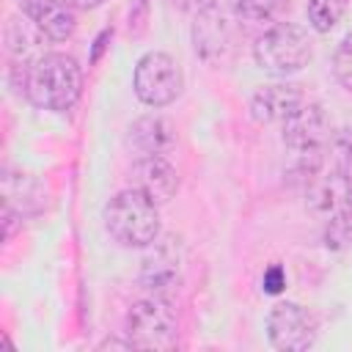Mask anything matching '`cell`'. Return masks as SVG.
Instances as JSON below:
<instances>
[{"label":"cell","instance_id":"cell-1","mask_svg":"<svg viewBox=\"0 0 352 352\" xmlns=\"http://www.w3.org/2000/svg\"><path fill=\"white\" fill-rule=\"evenodd\" d=\"M22 88L30 104L41 110H72L82 94V66L66 52H41L22 72Z\"/></svg>","mask_w":352,"mask_h":352},{"label":"cell","instance_id":"cell-2","mask_svg":"<svg viewBox=\"0 0 352 352\" xmlns=\"http://www.w3.org/2000/svg\"><path fill=\"white\" fill-rule=\"evenodd\" d=\"M102 217L110 239L121 248H146L160 236V204L138 187L113 195Z\"/></svg>","mask_w":352,"mask_h":352},{"label":"cell","instance_id":"cell-3","mask_svg":"<svg viewBox=\"0 0 352 352\" xmlns=\"http://www.w3.org/2000/svg\"><path fill=\"white\" fill-rule=\"evenodd\" d=\"M314 58V41L297 22H278L264 30L253 44V60L272 77H292Z\"/></svg>","mask_w":352,"mask_h":352},{"label":"cell","instance_id":"cell-4","mask_svg":"<svg viewBox=\"0 0 352 352\" xmlns=\"http://www.w3.org/2000/svg\"><path fill=\"white\" fill-rule=\"evenodd\" d=\"M283 126V146L294 154L300 173L314 179L319 173L322 157L327 151V143L333 138V121L324 113L322 104L316 102H305L289 121L280 124Z\"/></svg>","mask_w":352,"mask_h":352},{"label":"cell","instance_id":"cell-5","mask_svg":"<svg viewBox=\"0 0 352 352\" xmlns=\"http://www.w3.org/2000/svg\"><path fill=\"white\" fill-rule=\"evenodd\" d=\"M126 338L135 349H170L179 338V319L168 297L148 294L126 314Z\"/></svg>","mask_w":352,"mask_h":352},{"label":"cell","instance_id":"cell-6","mask_svg":"<svg viewBox=\"0 0 352 352\" xmlns=\"http://www.w3.org/2000/svg\"><path fill=\"white\" fill-rule=\"evenodd\" d=\"M184 85L179 63L168 52H146L132 72V91L146 107H168L179 99Z\"/></svg>","mask_w":352,"mask_h":352},{"label":"cell","instance_id":"cell-7","mask_svg":"<svg viewBox=\"0 0 352 352\" xmlns=\"http://www.w3.org/2000/svg\"><path fill=\"white\" fill-rule=\"evenodd\" d=\"M184 278V245L176 236H157L151 245H146V253L140 258V286L148 294L168 297L179 292Z\"/></svg>","mask_w":352,"mask_h":352},{"label":"cell","instance_id":"cell-8","mask_svg":"<svg viewBox=\"0 0 352 352\" xmlns=\"http://www.w3.org/2000/svg\"><path fill=\"white\" fill-rule=\"evenodd\" d=\"M267 338L275 349L302 352L316 341V316L300 302H278L267 314Z\"/></svg>","mask_w":352,"mask_h":352},{"label":"cell","instance_id":"cell-9","mask_svg":"<svg viewBox=\"0 0 352 352\" xmlns=\"http://www.w3.org/2000/svg\"><path fill=\"white\" fill-rule=\"evenodd\" d=\"M308 206L324 223L352 220V173L330 168V173H316L308 184Z\"/></svg>","mask_w":352,"mask_h":352},{"label":"cell","instance_id":"cell-10","mask_svg":"<svg viewBox=\"0 0 352 352\" xmlns=\"http://www.w3.org/2000/svg\"><path fill=\"white\" fill-rule=\"evenodd\" d=\"M192 47L195 55L209 66H223L234 52V30L223 11L214 6L195 14L192 22Z\"/></svg>","mask_w":352,"mask_h":352},{"label":"cell","instance_id":"cell-11","mask_svg":"<svg viewBox=\"0 0 352 352\" xmlns=\"http://www.w3.org/2000/svg\"><path fill=\"white\" fill-rule=\"evenodd\" d=\"M305 104V94L294 82H270L250 96V116L256 124H283Z\"/></svg>","mask_w":352,"mask_h":352},{"label":"cell","instance_id":"cell-12","mask_svg":"<svg viewBox=\"0 0 352 352\" xmlns=\"http://www.w3.org/2000/svg\"><path fill=\"white\" fill-rule=\"evenodd\" d=\"M19 11L50 41H66L77 30V6L72 0H19Z\"/></svg>","mask_w":352,"mask_h":352},{"label":"cell","instance_id":"cell-13","mask_svg":"<svg viewBox=\"0 0 352 352\" xmlns=\"http://www.w3.org/2000/svg\"><path fill=\"white\" fill-rule=\"evenodd\" d=\"M132 187L146 192L154 204H168L179 192V173L165 157H135Z\"/></svg>","mask_w":352,"mask_h":352},{"label":"cell","instance_id":"cell-14","mask_svg":"<svg viewBox=\"0 0 352 352\" xmlns=\"http://www.w3.org/2000/svg\"><path fill=\"white\" fill-rule=\"evenodd\" d=\"M173 143H176V129L160 113L140 116L126 129V146L138 157H165L173 148Z\"/></svg>","mask_w":352,"mask_h":352},{"label":"cell","instance_id":"cell-15","mask_svg":"<svg viewBox=\"0 0 352 352\" xmlns=\"http://www.w3.org/2000/svg\"><path fill=\"white\" fill-rule=\"evenodd\" d=\"M3 192H6V206L19 212L22 217L38 212L47 204V192H44L41 182L30 173H6Z\"/></svg>","mask_w":352,"mask_h":352},{"label":"cell","instance_id":"cell-16","mask_svg":"<svg viewBox=\"0 0 352 352\" xmlns=\"http://www.w3.org/2000/svg\"><path fill=\"white\" fill-rule=\"evenodd\" d=\"M25 16V14H22ZM41 41H47V36L25 16V19H16V16H11L8 19V28H6V44H8V52L16 58V69H28L38 55V44Z\"/></svg>","mask_w":352,"mask_h":352},{"label":"cell","instance_id":"cell-17","mask_svg":"<svg viewBox=\"0 0 352 352\" xmlns=\"http://www.w3.org/2000/svg\"><path fill=\"white\" fill-rule=\"evenodd\" d=\"M346 11V0H308L305 16L316 33H330Z\"/></svg>","mask_w":352,"mask_h":352},{"label":"cell","instance_id":"cell-18","mask_svg":"<svg viewBox=\"0 0 352 352\" xmlns=\"http://www.w3.org/2000/svg\"><path fill=\"white\" fill-rule=\"evenodd\" d=\"M283 0H228V8L242 22H270L280 11Z\"/></svg>","mask_w":352,"mask_h":352},{"label":"cell","instance_id":"cell-19","mask_svg":"<svg viewBox=\"0 0 352 352\" xmlns=\"http://www.w3.org/2000/svg\"><path fill=\"white\" fill-rule=\"evenodd\" d=\"M327 151H330L333 168L352 173V126L336 129L333 138H330V143H327Z\"/></svg>","mask_w":352,"mask_h":352},{"label":"cell","instance_id":"cell-20","mask_svg":"<svg viewBox=\"0 0 352 352\" xmlns=\"http://www.w3.org/2000/svg\"><path fill=\"white\" fill-rule=\"evenodd\" d=\"M333 72L338 77V82L352 91V30L341 38V44L336 47V55H333Z\"/></svg>","mask_w":352,"mask_h":352},{"label":"cell","instance_id":"cell-21","mask_svg":"<svg viewBox=\"0 0 352 352\" xmlns=\"http://www.w3.org/2000/svg\"><path fill=\"white\" fill-rule=\"evenodd\" d=\"M261 286H264L267 294H278V292H283V286H286V272H283V267H280V264H272V267L264 272Z\"/></svg>","mask_w":352,"mask_h":352},{"label":"cell","instance_id":"cell-22","mask_svg":"<svg viewBox=\"0 0 352 352\" xmlns=\"http://www.w3.org/2000/svg\"><path fill=\"white\" fill-rule=\"evenodd\" d=\"M179 11H187V14H201V11H206V8H212L214 6V0H170Z\"/></svg>","mask_w":352,"mask_h":352},{"label":"cell","instance_id":"cell-23","mask_svg":"<svg viewBox=\"0 0 352 352\" xmlns=\"http://www.w3.org/2000/svg\"><path fill=\"white\" fill-rule=\"evenodd\" d=\"M99 349H135V344L129 341V338H104L102 344H99Z\"/></svg>","mask_w":352,"mask_h":352},{"label":"cell","instance_id":"cell-24","mask_svg":"<svg viewBox=\"0 0 352 352\" xmlns=\"http://www.w3.org/2000/svg\"><path fill=\"white\" fill-rule=\"evenodd\" d=\"M72 3H74L77 8H85V11H88V8H96V6H102L104 0H72Z\"/></svg>","mask_w":352,"mask_h":352}]
</instances>
